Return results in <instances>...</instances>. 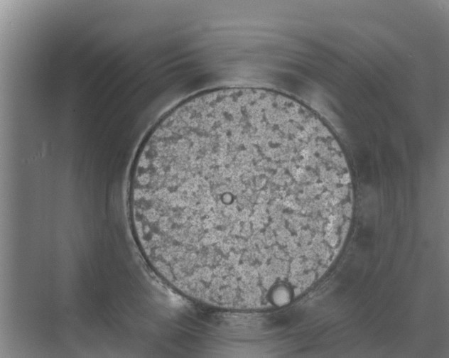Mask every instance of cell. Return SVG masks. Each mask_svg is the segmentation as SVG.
<instances>
[{"mask_svg": "<svg viewBox=\"0 0 449 358\" xmlns=\"http://www.w3.org/2000/svg\"><path fill=\"white\" fill-rule=\"evenodd\" d=\"M330 183L283 94L206 91L167 112L141 146L132 225L150 264L185 296L271 307L311 246Z\"/></svg>", "mask_w": 449, "mask_h": 358, "instance_id": "cell-1", "label": "cell"}]
</instances>
